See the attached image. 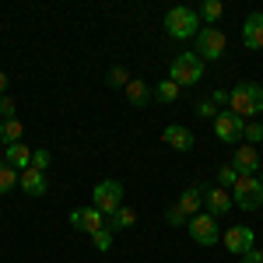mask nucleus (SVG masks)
I'll use <instances>...</instances> for the list:
<instances>
[{
	"label": "nucleus",
	"instance_id": "nucleus-7",
	"mask_svg": "<svg viewBox=\"0 0 263 263\" xmlns=\"http://www.w3.org/2000/svg\"><path fill=\"white\" fill-rule=\"evenodd\" d=\"M186 228H190L193 242H200V246H214L218 239H221V232H218V218H214V214H193Z\"/></svg>",
	"mask_w": 263,
	"mask_h": 263
},
{
	"label": "nucleus",
	"instance_id": "nucleus-28",
	"mask_svg": "<svg viewBox=\"0 0 263 263\" xmlns=\"http://www.w3.org/2000/svg\"><path fill=\"white\" fill-rule=\"evenodd\" d=\"M197 116H203V120H218V105H214V102H200V105H197Z\"/></svg>",
	"mask_w": 263,
	"mask_h": 263
},
{
	"label": "nucleus",
	"instance_id": "nucleus-13",
	"mask_svg": "<svg viewBox=\"0 0 263 263\" xmlns=\"http://www.w3.org/2000/svg\"><path fill=\"white\" fill-rule=\"evenodd\" d=\"M207 214H214V218H221V214H228L232 211V190H224V186H214V190H207Z\"/></svg>",
	"mask_w": 263,
	"mask_h": 263
},
{
	"label": "nucleus",
	"instance_id": "nucleus-25",
	"mask_svg": "<svg viewBox=\"0 0 263 263\" xmlns=\"http://www.w3.org/2000/svg\"><path fill=\"white\" fill-rule=\"evenodd\" d=\"M130 81H134V78H130L123 67H112V70H109V88H126Z\"/></svg>",
	"mask_w": 263,
	"mask_h": 263
},
{
	"label": "nucleus",
	"instance_id": "nucleus-30",
	"mask_svg": "<svg viewBox=\"0 0 263 263\" xmlns=\"http://www.w3.org/2000/svg\"><path fill=\"white\" fill-rule=\"evenodd\" d=\"M0 116L4 120H14V102L11 99H0Z\"/></svg>",
	"mask_w": 263,
	"mask_h": 263
},
{
	"label": "nucleus",
	"instance_id": "nucleus-27",
	"mask_svg": "<svg viewBox=\"0 0 263 263\" xmlns=\"http://www.w3.org/2000/svg\"><path fill=\"white\" fill-rule=\"evenodd\" d=\"M91 242H95V249H109V246H112V232H109V228H102V232L91 235Z\"/></svg>",
	"mask_w": 263,
	"mask_h": 263
},
{
	"label": "nucleus",
	"instance_id": "nucleus-24",
	"mask_svg": "<svg viewBox=\"0 0 263 263\" xmlns=\"http://www.w3.org/2000/svg\"><path fill=\"white\" fill-rule=\"evenodd\" d=\"M235 182H239V172H235V165H221V168H218V186L232 190Z\"/></svg>",
	"mask_w": 263,
	"mask_h": 263
},
{
	"label": "nucleus",
	"instance_id": "nucleus-5",
	"mask_svg": "<svg viewBox=\"0 0 263 263\" xmlns=\"http://www.w3.org/2000/svg\"><path fill=\"white\" fill-rule=\"evenodd\" d=\"M232 200L239 203L242 211L263 207V182L256 179V176H239V182L232 186Z\"/></svg>",
	"mask_w": 263,
	"mask_h": 263
},
{
	"label": "nucleus",
	"instance_id": "nucleus-34",
	"mask_svg": "<svg viewBox=\"0 0 263 263\" xmlns=\"http://www.w3.org/2000/svg\"><path fill=\"white\" fill-rule=\"evenodd\" d=\"M256 179H260V182H263V168H260V176H256Z\"/></svg>",
	"mask_w": 263,
	"mask_h": 263
},
{
	"label": "nucleus",
	"instance_id": "nucleus-3",
	"mask_svg": "<svg viewBox=\"0 0 263 263\" xmlns=\"http://www.w3.org/2000/svg\"><path fill=\"white\" fill-rule=\"evenodd\" d=\"M91 207L99 211L102 218H112V214L123 207V182L102 179L99 186H95V200H91Z\"/></svg>",
	"mask_w": 263,
	"mask_h": 263
},
{
	"label": "nucleus",
	"instance_id": "nucleus-6",
	"mask_svg": "<svg viewBox=\"0 0 263 263\" xmlns=\"http://www.w3.org/2000/svg\"><path fill=\"white\" fill-rule=\"evenodd\" d=\"M200 203H203V193L193 186V190H186V193L179 197L176 207H168V214H165V218H168V224H176V228H179V224H190L193 214H200Z\"/></svg>",
	"mask_w": 263,
	"mask_h": 263
},
{
	"label": "nucleus",
	"instance_id": "nucleus-23",
	"mask_svg": "<svg viewBox=\"0 0 263 263\" xmlns=\"http://www.w3.org/2000/svg\"><path fill=\"white\" fill-rule=\"evenodd\" d=\"M221 11H224V7L218 4V0H203L200 7H197V14H200V18L207 21V25H211V21H218V18H221Z\"/></svg>",
	"mask_w": 263,
	"mask_h": 263
},
{
	"label": "nucleus",
	"instance_id": "nucleus-22",
	"mask_svg": "<svg viewBox=\"0 0 263 263\" xmlns=\"http://www.w3.org/2000/svg\"><path fill=\"white\" fill-rule=\"evenodd\" d=\"M18 182H21V176L14 172V165L0 162V193H11V190H14Z\"/></svg>",
	"mask_w": 263,
	"mask_h": 263
},
{
	"label": "nucleus",
	"instance_id": "nucleus-19",
	"mask_svg": "<svg viewBox=\"0 0 263 263\" xmlns=\"http://www.w3.org/2000/svg\"><path fill=\"white\" fill-rule=\"evenodd\" d=\"M137 224V214L130 211V207H120L112 218H109V232H123V228H134Z\"/></svg>",
	"mask_w": 263,
	"mask_h": 263
},
{
	"label": "nucleus",
	"instance_id": "nucleus-9",
	"mask_svg": "<svg viewBox=\"0 0 263 263\" xmlns=\"http://www.w3.org/2000/svg\"><path fill=\"white\" fill-rule=\"evenodd\" d=\"M214 134H218V141H224V144L242 141V134H246V120L232 116V112H218V120H214Z\"/></svg>",
	"mask_w": 263,
	"mask_h": 263
},
{
	"label": "nucleus",
	"instance_id": "nucleus-18",
	"mask_svg": "<svg viewBox=\"0 0 263 263\" xmlns=\"http://www.w3.org/2000/svg\"><path fill=\"white\" fill-rule=\"evenodd\" d=\"M7 165H14V168H32V151L25 147V144H11L7 147Z\"/></svg>",
	"mask_w": 263,
	"mask_h": 263
},
{
	"label": "nucleus",
	"instance_id": "nucleus-12",
	"mask_svg": "<svg viewBox=\"0 0 263 263\" xmlns=\"http://www.w3.org/2000/svg\"><path fill=\"white\" fill-rule=\"evenodd\" d=\"M70 224H74V228H81V232H88V235H95V232L105 228V218H102L95 207H78V211L70 214Z\"/></svg>",
	"mask_w": 263,
	"mask_h": 263
},
{
	"label": "nucleus",
	"instance_id": "nucleus-15",
	"mask_svg": "<svg viewBox=\"0 0 263 263\" xmlns=\"http://www.w3.org/2000/svg\"><path fill=\"white\" fill-rule=\"evenodd\" d=\"M165 144L168 147H176V151H193V134L186 130V126H179V123H172V126H165Z\"/></svg>",
	"mask_w": 263,
	"mask_h": 263
},
{
	"label": "nucleus",
	"instance_id": "nucleus-16",
	"mask_svg": "<svg viewBox=\"0 0 263 263\" xmlns=\"http://www.w3.org/2000/svg\"><path fill=\"white\" fill-rule=\"evenodd\" d=\"M21 190H25L28 197H42V193H46V176H42L39 168H25V172H21Z\"/></svg>",
	"mask_w": 263,
	"mask_h": 263
},
{
	"label": "nucleus",
	"instance_id": "nucleus-14",
	"mask_svg": "<svg viewBox=\"0 0 263 263\" xmlns=\"http://www.w3.org/2000/svg\"><path fill=\"white\" fill-rule=\"evenodd\" d=\"M242 42L249 46V49H263V14H260V11L246 18V25H242Z\"/></svg>",
	"mask_w": 263,
	"mask_h": 263
},
{
	"label": "nucleus",
	"instance_id": "nucleus-31",
	"mask_svg": "<svg viewBox=\"0 0 263 263\" xmlns=\"http://www.w3.org/2000/svg\"><path fill=\"white\" fill-rule=\"evenodd\" d=\"M242 263H263V253L260 249H249V253H242Z\"/></svg>",
	"mask_w": 263,
	"mask_h": 263
},
{
	"label": "nucleus",
	"instance_id": "nucleus-26",
	"mask_svg": "<svg viewBox=\"0 0 263 263\" xmlns=\"http://www.w3.org/2000/svg\"><path fill=\"white\" fill-rule=\"evenodd\" d=\"M246 141H263V123H256V120H249L246 123V134H242Z\"/></svg>",
	"mask_w": 263,
	"mask_h": 263
},
{
	"label": "nucleus",
	"instance_id": "nucleus-10",
	"mask_svg": "<svg viewBox=\"0 0 263 263\" xmlns=\"http://www.w3.org/2000/svg\"><path fill=\"white\" fill-rule=\"evenodd\" d=\"M235 172L239 176H260V168H263V162H260V155H256V147L253 144H242V147H235Z\"/></svg>",
	"mask_w": 263,
	"mask_h": 263
},
{
	"label": "nucleus",
	"instance_id": "nucleus-21",
	"mask_svg": "<svg viewBox=\"0 0 263 263\" xmlns=\"http://www.w3.org/2000/svg\"><path fill=\"white\" fill-rule=\"evenodd\" d=\"M155 99H158V102H176V99H179V84L172 81V78L158 81V84H155Z\"/></svg>",
	"mask_w": 263,
	"mask_h": 263
},
{
	"label": "nucleus",
	"instance_id": "nucleus-4",
	"mask_svg": "<svg viewBox=\"0 0 263 263\" xmlns=\"http://www.w3.org/2000/svg\"><path fill=\"white\" fill-rule=\"evenodd\" d=\"M172 81L179 84V88H190V84H200L203 78V60L197 53H182L172 60V74H168Z\"/></svg>",
	"mask_w": 263,
	"mask_h": 263
},
{
	"label": "nucleus",
	"instance_id": "nucleus-11",
	"mask_svg": "<svg viewBox=\"0 0 263 263\" xmlns=\"http://www.w3.org/2000/svg\"><path fill=\"white\" fill-rule=\"evenodd\" d=\"M224 246H228V253H249L253 249V228L249 224H232L228 232H224Z\"/></svg>",
	"mask_w": 263,
	"mask_h": 263
},
{
	"label": "nucleus",
	"instance_id": "nucleus-29",
	"mask_svg": "<svg viewBox=\"0 0 263 263\" xmlns=\"http://www.w3.org/2000/svg\"><path fill=\"white\" fill-rule=\"evenodd\" d=\"M46 165H49V151H46V147H39V151H32V168H46Z\"/></svg>",
	"mask_w": 263,
	"mask_h": 263
},
{
	"label": "nucleus",
	"instance_id": "nucleus-32",
	"mask_svg": "<svg viewBox=\"0 0 263 263\" xmlns=\"http://www.w3.org/2000/svg\"><path fill=\"white\" fill-rule=\"evenodd\" d=\"M211 102H214V105H221V102H228V91H214V95H211Z\"/></svg>",
	"mask_w": 263,
	"mask_h": 263
},
{
	"label": "nucleus",
	"instance_id": "nucleus-20",
	"mask_svg": "<svg viewBox=\"0 0 263 263\" xmlns=\"http://www.w3.org/2000/svg\"><path fill=\"white\" fill-rule=\"evenodd\" d=\"M21 130H25V126H21L18 120H4L0 123V141H7V147H11V144H21Z\"/></svg>",
	"mask_w": 263,
	"mask_h": 263
},
{
	"label": "nucleus",
	"instance_id": "nucleus-1",
	"mask_svg": "<svg viewBox=\"0 0 263 263\" xmlns=\"http://www.w3.org/2000/svg\"><path fill=\"white\" fill-rule=\"evenodd\" d=\"M228 112L249 123L256 112H263V88L256 81L235 84V91H228Z\"/></svg>",
	"mask_w": 263,
	"mask_h": 263
},
{
	"label": "nucleus",
	"instance_id": "nucleus-17",
	"mask_svg": "<svg viewBox=\"0 0 263 263\" xmlns=\"http://www.w3.org/2000/svg\"><path fill=\"white\" fill-rule=\"evenodd\" d=\"M123 91H126V102H130L134 109H144V105L151 102V84H144V81H130Z\"/></svg>",
	"mask_w": 263,
	"mask_h": 263
},
{
	"label": "nucleus",
	"instance_id": "nucleus-33",
	"mask_svg": "<svg viewBox=\"0 0 263 263\" xmlns=\"http://www.w3.org/2000/svg\"><path fill=\"white\" fill-rule=\"evenodd\" d=\"M4 88H7V74L0 70V95H4Z\"/></svg>",
	"mask_w": 263,
	"mask_h": 263
},
{
	"label": "nucleus",
	"instance_id": "nucleus-2",
	"mask_svg": "<svg viewBox=\"0 0 263 263\" xmlns=\"http://www.w3.org/2000/svg\"><path fill=\"white\" fill-rule=\"evenodd\" d=\"M165 32H168L172 39H190V35L200 32V14L190 11V7H172V11L165 14Z\"/></svg>",
	"mask_w": 263,
	"mask_h": 263
},
{
	"label": "nucleus",
	"instance_id": "nucleus-8",
	"mask_svg": "<svg viewBox=\"0 0 263 263\" xmlns=\"http://www.w3.org/2000/svg\"><path fill=\"white\" fill-rule=\"evenodd\" d=\"M197 57H207V60H221L224 57V35L221 28H200L197 32Z\"/></svg>",
	"mask_w": 263,
	"mask_h": 263
}]
</instances>
